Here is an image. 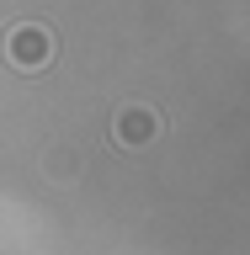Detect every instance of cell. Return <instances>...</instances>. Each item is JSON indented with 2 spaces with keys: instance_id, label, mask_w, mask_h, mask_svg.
Segmentation results:
<instances>
[{
  "instance_id": "obj_1",
  "label": "cell",
  "mask_w": 250,
  "mask_h": 255,
  "mask_svg": "<svg viewBox=\"0 0 250 255\" xmlns=\"http://www.w3.org/2000/svg\"><path fill=\"white\" fill-rule=\"evenodd\" d=\"M5 59H11V69H21V75L48 69V59H53V32H48L43 21H16V27L5 32Z\"/></svg>"
},
{
  "instance_id": "obj_2",
  "label": "cell",
  "mask_w": 250,
  "mask_h": 255,
  "mask_svg": "<svg viewBox=\"0 0 250 255\" xmlns=\"http://www.w3.org/2000/svg\"><path fill=\"white\" fill-rule=\"evenodd\" d=\"M155 133H160V112L155 107H139V101L117 107V117H112V138L123 143V149H144V143H155Z\"/></svg>"
}]
</instances>
